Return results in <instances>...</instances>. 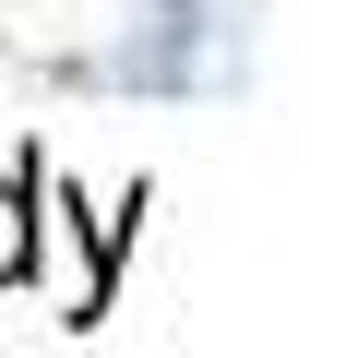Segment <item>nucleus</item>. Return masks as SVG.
Here are the masks:
<instances>
[{"label": "nucleus", "instance_id": "obj_1", "mask_svg": "<svg viewBox=\"0 0 358 358\" xmlns=\"http://www.w3.org/2000/svg\"><path fill=\"white\" fill-rule=\"evenodd\" d=\"M24 275H36V192L0 179V287H24Z\"/></svg>", "mask_w": 358, "mask_h": 358}]
</instances>
